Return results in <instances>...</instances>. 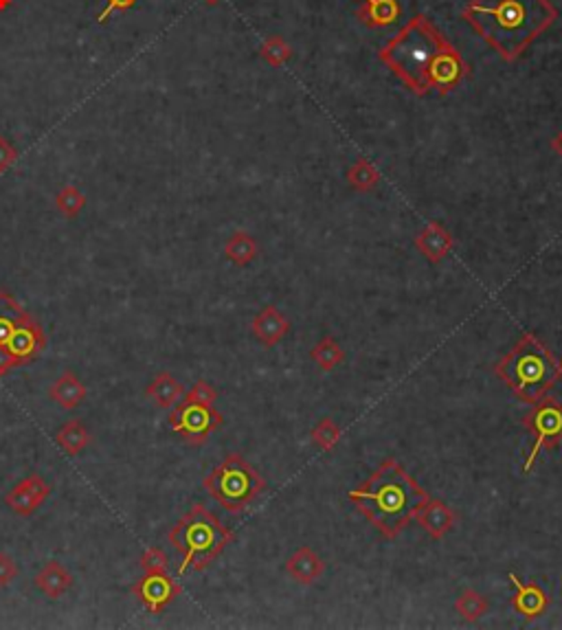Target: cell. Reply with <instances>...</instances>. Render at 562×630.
<instances>
[{"mask_svg": "<svg viewBox=\"0 0 562 630\" xmlns=\"http://www.w3.org/2000/svg\"><path fill=\"white\" fill-rule=\"evenodd\" d=\"M416 246L431 264H439V261L446 258L448 250L453 249V235L439 222H431L426 229H422L417 233Z\"/></svg>", "mask_w": 562, "mask_h": 630, "instance_id": "obj_17", "label": "cell"}, {"mask_svg": "<svg viewBox=\"0 0 562 630\" xmlns=\"http://www.w3.org/2000/svg\"><path fill=\"white\" fill-rule=\"evenodd\" d=\"M520 402L536 404L562 378V362L536 334H523L494 367Z\"/></svg>", "mask_w": 562, "mask_h": 630, "instance_id": "obj_4", "label": "cell"}, {"mask_svg": "<svg viewBox=\"0 0 562 630\" xmlns=\"http://www.w3.org/2000/svg\"><path fill=\"white\" fill-rule=\"evenodd\" d=\"M204 490L231 514H242L266 490L264 476L242 455H227L202 481Z\"/></svg>", "mask_w": 562, "mask_h": 630, "instance_id": "obj_6", "label": "cell"}, {"mask_svg": "<svg viewBox=\"0 0 562 630\" xmlns=\"http://www.w3.org/2000/svg\"><path fill=\"white\" fill-rule=\"evenodd\" d=\"M380 60L416 95L437 90L446 95L466 75L454 46L426 15H416L380 49Z\"/></svg>", "mask_w": 562, "mask_h": 630, "instance_id": "obj_1", "label": "cell"}, {"mask_svg": "<svg viewBox=\"0 0 562 630\" xmlns=\"http://www.w3.org/2000/svg\"><path fill=\"white\" fill-rule=\"evenodd\" d=\"M464 20L505 61H514L558 18L549 0H470Z\"/></svg>", "mask_w": 562, "mask_h": 630, "instance_id": "obj_2", "label": "cell"}, {"mask_svg": "<svg viewBox=\"0 0 562 630\" xmlns=\"http://www.w3.org/2000/svg\"><path fill=\"white\" fill-rule=\"evenodd\" d=\"M20 576L18 562L9 553L0 551V588L9 587Z\"/></svg>", "mask_w": 562, "mask_h": 630, "instance_id": "obj_31", "label": "cell"}, {"mask_svg": "<svg viewBox=\"0 0 562 630\" xmlns=\"http://www.w3.org/2000/svg\"><path fill=\"white\" fill-rule=\"evenodd\" d=\"M454 608H457V613L462 615L466 622H477V619H482L483 615L488 613V599H485L482 593L474 591V588H466V591L457 597V602H454Z\"/></svg>", "mask_w": 562, "mask_h": 630, "instance_id": "obj_26", "label": "cell"}, {"mask_svg": "<svg viewBox=\"0 0 562 630\" xmlns=\"http://www.w3.org/2000/svg\"><path fill=\"white\" fill-rule=\"evenodd\" d=\"M551 147H554V152L562 158V130L554 136V141H551Z\"/></svg>", "mask_w": 562, "mask_h": 630, "instance_id": "obj_33", "label": "cell"}, {"mask_svg": "<svg viewBox=\"0 0 562 630\" xmlns=\"http://www.w3.org/2000/svg\"><path fill=\"white\" fill-rule=\"evenodd\" d=\"M185 396V387L170 371H158L155 381L145 387V398H150L158 409H172Z\"/></svg>", "mask_w": 562, "mask_h": 630, "instance_id": "obj_19", "label": "cell"}, {"mask_svg": "<svg viewBox=\"0 0 562 630\" xmlns=\"http://www.w3.org/2000/svg\"><path fill=\"white\" fill-rule=\"evenodd\" d=\"M167 422H170V428L173 433L181 435L187 444L202 446L209 439V435L216 433L222 427L224 418L213 407H204V404H193L183 400V404H176V409L170 413Z\"/></svg>", "mask_w": 562, "mask_h": 630, "instance_id": "obj_9", "label": "cell"}, {"mask_svg": "<svg viewBox=\"0 0 562 630\" xmlns=\"http://www.w3.org/2000/svg\"><path fill=\"white\" fill-rule=\"evenodd\" d=\"M347 183L356 192H371L380 183V174H378V169L367 158H359L354 165L347 169Z\"/></svg>", "mask_w": 562, "mask_h": 630, "instance_id": "obj_24", "label": "cell"}, {"mask_svg": "<svg viewBox=\"0 0 562 630\" xmlns=\"http://www.w3.org/2000/svg\"><path fill=\"white\" fill-rule=\"evenodd\" d=\"M135 597L150 613H163L183 593L178 584L167 571H145L132 587Z\"/></svg>", "mask_w": 562, "mask_h": 630, "instance_id": "obj_10", "label": "cell"}, {"mask_svg": "<svg viewBox=\"0 0 562 630\" xmlns=\"http://www.w3.org/2000/svg\"><path fill=\"white\" fill-rule=\"evenodd\" d=\"M16 158H18L16 147H14L7 138L0 136V174L7 172V169L16 163Z\"/></svg>", "mask_w": 562, "mask_h": 630, "instance_id": "obj_32", "label": "cell"}, {"mask_svg": "<svg viewBox=\"0 0 562 630\" xmlns=\"http://www.w3.org/2000/svg\"><path fill=\"white\" fill-rule=\"evenodd\" d=\"M167 541L181 553L178 576H185L187 571H204L211 567L235 541V534L207 505L193 503L173 522Z\"/></svg>", "mask_w": 562, "mask_h": 630, "instance_id": "obj_5", "label": "cell"}, {"mask_svg": "<svg viewBox=\"0 0 562 630\" xmlns=\"http://www.w3.org/2000/svg\"><path fill=\"white\" fill-rule=\"evenodd\" d=\"M204 3H207V5H218L220 0H204Z\"/></svg>", "mask_w": 562, "mask_h": 630, "instance_id": "obj_35", "label": "cell"}, {"mask_svg": "<svg viewBox=\"0 0 562 630\" xmlns=\"http://www.w3.org/2000/svg\"><path fill=\"white\" fill-rule=\"evenodd\" d=\"M55 207H58V212L62 213L64 218H78L86 207V196L75 184H64V187L55 193Z\"/></svg>", "mask_w": 562, "mask_h": 630, "instance_id": "obj_25", "label": "cell"}, {"mask_svg": "<svg viewBox=\"0 0 562 630\" xmlns=\"http://www.w3.org/2000/svg\"><path fill=\"white\" fill-rule=\"evenodd\" d=\"M310 356H313V361L316 362V365H319L321 369H325V371H332V369H336L341 365V362L345 361L343 347H341L339 343H336V338H332V336L321 338V341L313 347Z\"/></svg>", "mask_w": 562, "mask_h": 630, "instance_id": "obj_23", "label": "cell"}, {"mask_svg": "<svg viewBox=\"0 0 562 630\" xmlns=\"http://www.w3.org/2000/svg\"><path fill=\"white\" fill-rule=\"evenodd\" d=\"M51 492H53V488L42 475H29L5 494V503L16 516L29 519L47 503Z\"/></svg>", "mask_w": 562, "mask_h": 630, "instance_id": "obj_11", "label": "cell"}, {"mask_svg": "<svg viewBox=\"0 0 562 630\" xmlns=\"http://www.w3.org/2000/svg\"><path fill=\"white\" fill-rule=\"evenodd\" d=\"M55 444L64 450L69 457H78L90 444V430L84 427L81 419H69L55 430Z\"/></svg>", "mask_w": 562, "mask_h": 630, "instance_id": "obj_20", "label": "cell"}, {"mask_svg": "<svg viewBox=\"0 0 562 630\" xmlns=\"http://www.w3.org/2000/svg\"><path fill=\"white\" fill-rule=\"evenodd\" d=\"M49 398L58 404L60 409L66 411H73V409L81 407V402L86 400V384L80 381V376L70 369H66L58 376V381L51 384Z\"/></svg>", "mask_w": 562, "mask_h": 630, "instance_id": "obj_16", "label": "cell"}, {"mask_svg": "<svg viewBox=\"0 0 562 630\" xmlns=\"http://www.w3.org/2000/svg\"><path fill=\"white\" fill-rule=\"evenodd\" d=\"M12 3L14 0H0V12H5V9L12 7Z\"/></svg>", "mask_w": 562, "mask_h": 630, "instance_id": "obj_34", "label": "cell"}, {"mask_svg": "<svg viewBox=\"0 0 562 630\" xmlns=\"http://www.w3.org/2000/svg\"><path fill=\"white\" fill-rule=\"evenodd\" d=\"M426 499L424 488L396 459H387L365 484L350 492L351 503L385 538L400 536Z\"/></svg>", "mask_w": 562, "mask_h": 630, "instance_id": "obj_3", "label": "cell"}, {"mask_svg": "<svg viewBox=\"0 0 562 630\" xmlns=\"http://www.w3.org/2000/svg\"><path fill=\"white\" fill-rule=\"evenodd\" d=\"M33 584L42 596H47L49 599H60L73 588L75 578L62 562L49 560L44 562V567L40 569L38 573H35Z\"/></svg>", "mask_w": 562, "mask_h": 630, "instance_id": "obj_14", "label": "cell"}, {"mask_svg": "<svg viewBox=\"0 0 562 630\" xmlns=\"http://www.w3.org/2000/svg\"><path fill=\"white\" fill-rule=\"evenodd\" d=\"M0 350L14 356L20 365H29L47 350L44 327L18 306L9 292L0 290Z\"/></svg>", "mask_w": 562, "mask_h": 630, "instance_id": "obj_7", "label": "cell"}, {"mask_svg": "<svg viewBox=\"0 0 562 630\" xmlns=\"http://www.w3.org/2000/svg\"><path fill=\"white\" fill-rule=\"evenodd\" d=\"M523 427L534 435V446L523 468V473L528 475L540 450H554L562 442V404L554 398H540L539 402L531 404V411L523 415Z\"/></svg>", "mask_w": 562, "mask_h": 630, "instance_id": "obj_8", "label": "cell"}, {"mask_svg": "<svg viewBox=\"0 0 562 630\" xmlns=\"http://www.w3.org/2000/svg\"><path fill=\"white\" fill-rule=\"evenodd\" d=\"M510 582L514 584V597L512 606L519 615H523L525 619H536L540 617L549 606V597L543 591V587L536 582H523L516 573H510Z\"/></svg>", "mask_w": 562, "mask_h": 630, "instance_id": "obj_12", "label": "cell"}, {"mask_svg": "<svg viewBox=\"0 0 562 630\" xmlns=\"http://www.w3.org/2000/svg\"><path fill=\"white\" fill-rule=\"evenodd\" d=\"M286 571L301 584H313L323 576L325 562L310 547H299L286 562Z\"/></svg>", "mask_w": 562, "mask_h": 630, "instance_id": "obj_18", "label": "cell"}, {"mask_svg": "<svg viewBox=\"0 0 562 630\" xmlns=\"http://www.w3.org/2000/svg\"><path fill=\"white\" fill-rule=\"evenodd\" d=\"M356 15L367 27H387L398 20L400 5L398 0H365V7H361Z\"/></svg>", "mask_w": 562, "mask_h": 630, "instance_id": "obj_21", "label": "cell"}, {"mask_svg": "<svg viewBox=\"0 0 562 630\" xmlns=\"http://www.w3.org/2000/svg\"><path fill=\"white\" fill-rule=\"evenodd\" d=\"M139 565L145 571H170V556H167L165 550L161 547H150L145 550V553L141 556Z\"/></svg>", "mask_w": 562, "mask_h": 630, "instance_id": "obj_30", "label": "cell"}, {"mask_svg": "<svg viewBox=\"0 0 562 630\" xmlns=\"http://www.w3.org/2000/svg\"><path fill=\"white\" fill-rule=\"evenodd\" d=\"M310 439L319 446L321 450H328L332 448H336V444H339V439H341V428L336 427V422L332 418H325V419H321L319 424L313 428V433H310Z\"/></svg>", "mask_w": 562, "mask_h": 630, "instance_id": "obj_27", "label": "cell"}, {"mask_svg": "<svg viewBox=\"0 0 562 630\" xmlns=\"http://www.w3.org/2000/svg\"><path fill=\"white\" fill-rule=\"evenodd\" d=\"M288 330V319H286L275 306H266L264 310H259L258 315H255L253 323H250V332H253L255 338L266 347H273L284 341Z\"/></svg>", "mask_w": 562, "mask_h": 630, "instance_id": "obj_13", "label": "cell"}, {"mask_svg": "<svg viewBox=\"0 0 562 630\" xmlns=\"http://www.w3.org/2000/svg\"><path fill=\"white\" fill-rule=\"evenodd\" d=\"M416 521L420 522L428 536L439 541V538H444L453 530L454 512L446 503H442V501L431 499V496H428V499L422 503L420 510H417Z\"/></svg>", "mask_w": 562, "mask_h": 630, "instance_id": "obj_15", "label": "cell"}, {"mask_svg": "<svg viewBox=\"0 0 562 630\" xmlns=\"http://www.w3.org/2000/svg\"><path fill=\"white\" fill-rule=\"evenodd\" d=\"M258 242L248 233H244V230H235L231 238L227 240V244H224V255L235 266L250 264V261L258 258Z\"/></svg>", "mask_w": 562, "mask_h": 630, "instance_id": "obj_22", "label": "cell"}, {"mask_svg": "<svg viewBox=\"0 0 562 630\" xmlns=\"http://www.w3.org/2000/svg\"><path fill=\"white\" fill-rule=\"evenodd\" d=\"M183 400H185V402H193V404H204V407H213L218 400V391L211 382L196 381L193 382V387L189 389L185 396H183Z\"/></svg>", "mask_w": 562, "mask_h": 630, "instance_id": "obj_29", "label": "cell"}, {"mask_svg": "<svg viewBox=\"0 0 562 630\" xmlns=\"http://www.w3.org/2000/svg\"><path fill=\"white\" fill-rule=\"evenodd\" d=\"M259 55H262V60L268 61L270 66H281L290 60L293 49L284 42L281 35H270V38H266L262 49H259Z\"/></svg>", "mask_w": 562, "mask_h": 630, "instance_id": "obj_28", "label": "cell"}]
</instances>
